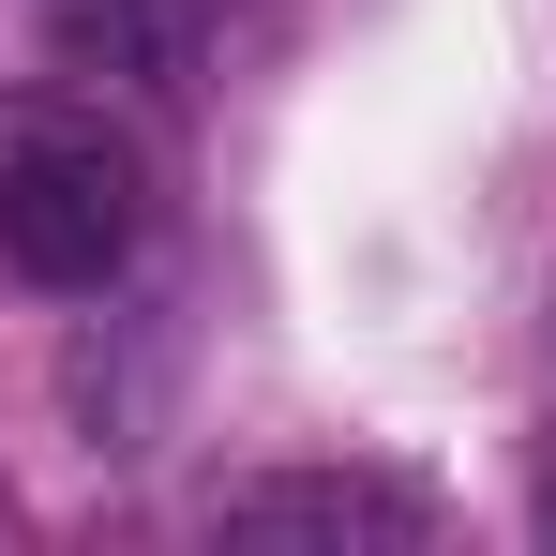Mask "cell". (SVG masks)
Segmentation results:
<instances>
[{
    "label": "cell",
    "instance_id": "1",
    "mask_svg": "<svg viewBox=\"0 0 556 556\" xmlns=\"http://www.w3.org/2000/svg\"><path fill=\"white\" fill-rule=\"evenodd\" d=\"M136 241H151V181H136V151L105 121H76V105L0 121V271L15 286L91 301V286L136 271Z\"/></svg>",
    "mask_w": 556,
    "mask_h": 556
},
{
    "label": "cell",
    "instance_id": "4",
    "mask_svg": "<svg viewBox=\"0 0 556 556\" xmlns=\"http://www.w3.org/2000/svg\"><path fill=\"white\" fill-rule=\"evenodd\" d=\"M542 542H556V481H542Z\"/></svg>",
    "mask_w": 556,
    "mask_h": 556
},
{
    "label": "cell",
    "instance_id": "2",
    "mask_svg": "<svg viewBox=\"0 0 556 556\" xmlns=\"http://www.w3.org/2000/svg\"><path fill=\"white\" fill-rule=\"evenodd\" d=\"M211 527H226V542H376V556H406V542H437V496L391 481V466H271V481H241Z\"/></svg>",
    "mask_w": 556,
    "mask_h": 556
},
{
    "label": "cell",
    "instance_id": "3",
    "mask_svg": "<svg viewBox=\"0 0 556 556\" xmlns=\"http://www.w3.org/2000/svg\"><path fill=\"white\" fill-rule=\"evenodd\" d=\"M46 30H61L91 76H151V91H181L195 46H211V0H46Z\"/></svg>",
    "mask_w": 556,
    "mask_h": 556
}]
</instances>
